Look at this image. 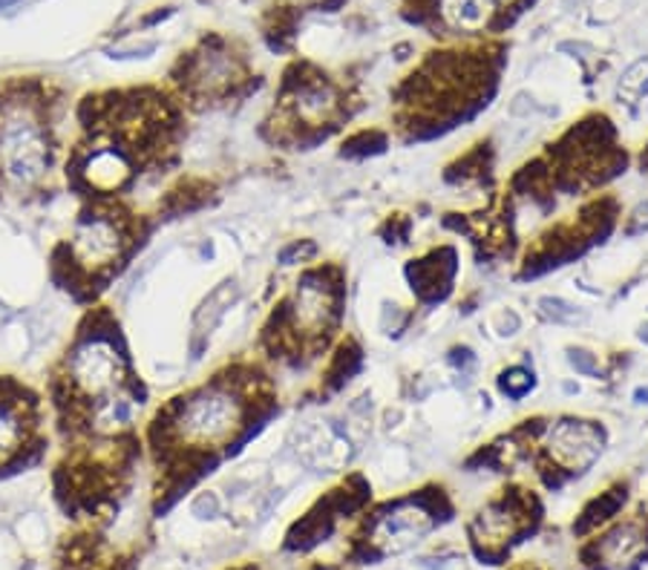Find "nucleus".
Wrapping results in <instances>:
<instances>
[{"label": "nucleus", "instance_id": "obj_7", "mask_svg": "<svg viewBox=\"0 0 648 570\" xmlns=\"http://www.w3.org/2000/svg\"><path fill=\"white\" fill-rule=\"evenodd\" d=\"M346 441L326 424H308L297 432V452L314 466H337L346 461Z\"/></svg>", "mask_w": 648, "mask_h": 570}, {"label": "nucleus", "instance_id": "obj_13", "mask_svg": "<svg viewBox=\"0 0 648 570\" xmlns=\"http://www.w3.org/2000/svg\"><path fill=\"white\" fill-rule=\"evenodd\" d=\"M130 417H132V404L127 401V397H116V395H110V397H101V406H98V412H96V424H98V430H105V432H116V430H121L125 424H130Z\"/></svg>", "mask_w": 648, "mask_h": 570}, {"label": "nucleus", "instance_id": "obj_9", "mask_svg": "<svg viewBox=\"0 0 648 570\" xmlns=\"http://www.w3.org/2000/svg\"><path fill=\"white\" fill-rule=\"evenodd\" d=\"M519 510L513 501L502 499L493 501L490 508H484L475 519V533L481 535V542H504L508 535H513L519 524Z\"/></svg>", "mask_w": 648, "mask_h": 570}, {"label": "nucleus", "instance_id": "obj_11", "mask_svg": "<svg viewBox=\"0 0 648 570\" xmlns=\"http://www.w3.org/2000/svg\"><path fill=\"white\" fill-rule=\"evenodd\" d=\"M332 110H335V92L326 83H306L297 92V116L308 125H321Z\"/></svg>", "mask_w": 648, "mask_h": 570}, {"label": "nucleus", "instance_id": "obj_4", "mask_svg": "<svg viewBox=\"0 0 648 570\" xmlns=\"http://www.w3.org/2000/svg\"><path fill=\"white\" fill-rule=\"evenodd\" d=\"M121 245H125V234L119 223H112L107 216H90L72 234V257L78 265L98 272L119 259Z\"/></svg>", "mask_w": 648, "mask_h": 570}, {"label": "nucleus", "instance_id": "obj_6", "mask_svg": "<svg viewBox=\"0 0 648 570\" xmlns=\"http://www.w3.org/2000/svg\"><path fill=\"white\" fill-rule=\"evenodd\" d=\"M432 528V519L419 504H404L386 513L375 528V544L386 550V553H397L406 550L410 544L421 542Z\"/></svg>", "mask_w": 648, "mask_h": 570}, {"label": "nucleus", "instance_id": "obj_14", "mask_svg": "<svg viewBox=\"0 0 648 570\" xmlns=\"http://www.w3.org/2000/svg\"><path fill=\"white\" fill-rule=\"evenodd\" d=\"M23 441V421L12 406L0 404V461L12 455Z\"/></svg>", "mask_w": 648, "mask_h": 570}, {"label": "nucleus", "instance_id": "obj_1", "mask_svg": "<svg viewBox=\"0 0 648 570\" xmlns=\"http://www.w3.org/2000/svg\"><path fill=\"white\" fill-rule=\"evenodd\" d=\"M243 421V401L230 390L210 386L185 404L179 415V435L190 444H216L228 439Z\"/></svg>", "mask_w": 648, "mask_h": 570}, {"label": "nucleus", "instance_id": "obj_15", "mask_svg": "<svg viewBox=\"0 0 648 570\" xmlns=\"http://www.w3.org/2000/svg\"><path fill=\"white\" fill-rule=\"evenodd\" d=\"M499 386H502L504 395L524 397L530 390H533V375H530L528 368H510V372H504L502 375Z\"/></svg>", "mask_w": 648, "mask_h": 570}, {"label": "nucleus", "instance_id": "obj_12", "mask_svg": "<svg viewBox=\"0 0 648 570\" xmlns=\"http://www.w3.org/2000/svg\"><path fill=\"white\" fill-rule=\"evenodd\" d=\"M125 176H127L125 161L116 154H110V150L96 154L90 159V165H87V179H90L92 188L98 190H116L121 181H125Z\"/></svg>", "mask_w": 648, "mask_h": 570}, {"label": "nucleus", "instance_id": "obj_8", "mask_svg": "<svg viewBox=\"0 0 648 570\" xmlns=\"http://www.w3.org/2000/svg\"><path fill=\"white\" fill-rule=\"evenodd\" d=\"M332 317V292L328 285H323L321 279H303V285L297 288V297H294V326L303 328L306 334H317Z\"/></svg>", "mask_w": 648, "mask_h": 570}, {"label": "nucleus", "instance_id": "obj_16", "mask_svg": "<svg viewBox=\"0 0 648 570\" xmlns=\"http://www.w3.org/2000/svg\"><path fill=\"white\" fill-rule=\"evenodd\" d=\"M539 306H544V312L551 314L553 321L557 323H573V321H579V312L573 306H568L564 299H551V297H544Z\"/></svg>", "mask_w": 648, "mask_h": 570}, {"label": "nucleus", "instance_id": "obj_2", "mask_svg": "<svg viewBox=\"0 0 648 570\" xmlns=\"http://www.w3.org/2000/svg\"><path fill=\"white\" fill-rule=\"evenodd\" d=\"M0 159L3 170L18 188H27L47 174L49 150L41 130L27 112H12L0 127Z\"/></svg>", "mask_w": 648, "mask_h": 570}, {"label": "nucleus", "instance_id": "obj_5", "mask_svg": "<svg viewBox=\"0 0 648 570\" xmlns=\"http://www.w3.org/2000/svg\"><path fill=\"white\" fill-rule=\"evenodd\" d=\"M551 455L562 466L571 470H582V466L593 464V459L602 452V435L600 430L588 421H559L551 430Z\"/></svg>", "mask_w": 648, "mask_h": 570}, {"label": "nucleus", "instance_id": "obj_17", "mask_svg": "<svg viewBox=\"0 0 648 570\" xmlns=\"http://www.w3.org/2000/svg\"><path fill=\"white\" fill-rule=\"evenodd\" d=\"M571 363L577 372H582V375H591L593 372V357L588 355V352H571Z\"/></svg>", "mask_w": 648, "mask_h": 570}, {"label": "nucleus", "instance_id": "obj_3", "mask_svg": "<svg viewBox=\"0 0 648 570\" xmlns=\"http://www.w3.org/2000/svg\"><path fill=\"white\" fill-rule=\"evenodd\" d=\"M70 377L76 390L87 397H110L125 381V361L119 348L105 337H90L76 348L70 363Z\"/></svg>", "mask_w": 648, "mask_h": 570}, {"label": "nucleus", "instance_id": "obj_10", "mask_svg": "<svg viewBox=\"0 0 648 570\" xmlns=\"http://www.w3.org/2000/svg\"><path fill=\"white\" fill-rule=\"evenodd\" d=\"M642 550H646V533L640 524H622L613 533H608L602 542V557L608 559V564L635 562Z\"/></svg>", "mask_w": 648, "mask_h": 570}]
</instances>
